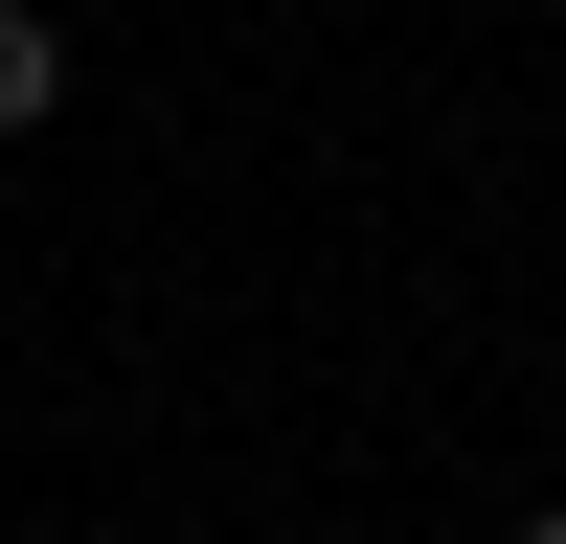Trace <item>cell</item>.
I'll list each match as a JSON object with an SVG mask.
<instances>
[{"instance_id":"cell-1","label":"cell","mask_w":566,"mask_h":544,"mask_svg":"<svg viewBox=\"0 0 566 544\" xmlns=\"http://www.w3.org/2000/svg\"><path fill=\"white\" fill-rule=\"evenodd\" d=\"M69 114V23H45V0H0V136H45Z\"/></svg>"},{"instance_id":"cell-2","label":"cell","mask_w":566,"mask_h":544,"mask_svg":"<svg viewBox=\"0 0 566 544\" xmlns=\"http://www.w3.org/2000/svg\"><path fill=\"white\" fill-rule=\"evenodd\" d=\"M522 544H566V499H544V522H522Z\"/></svg>"}]
</instances>
